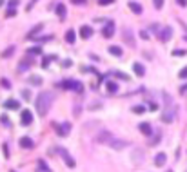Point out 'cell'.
I'll use <instances>...</instances> for the list:
<instances>
[{"label": "cell", "instance_id": "obj_1", "mask_svg": "<svg viewBox=\"0 0 187 172\" xmlns=\"http://www.w3.org/2000/svg\"><path fill=\"white\" fill-rule=\"evenodd\" d=\"M51 102H53V96H51L49 92H42V94H38V98H36V111L38 114H46L49 111V107H51Z\"/></svg>", "mask_w": 187, "mask_h": 172}, {"label": "cell", "instance_id": "obj_2", "mask_svg": "<svg viewBox=\"0 0 187 172\" xmlns=\"http://www.w3.org/2000/svg\"><path fill=\"white\" fill-rule=\"evenodd\" d=\"M100 139H103L102 143H107V145H111V147H115V149H123V147H126V141H120V139H116V138H113V136H111L109 132H102Z\"/></svg>", "mask_w": 187, "mask_h": 172}, {"label": "cell", "instance_id": "obj_3", "mask_svg": "<svg viewBox=\"0 0 187 172\" xmlns=\"http://www.w3.org/2000/svg\"><path fill=\"white\" fill-rule=\"evenodd\" d=\"M58 87L62 89H75V91H80L82 85L80 82H75V80H64V82H58Z\"/></svg>", "mask_w": 187, "mask_h": 172}, {"label": "cell", "instance_id": "obj_4", "mask_svg": "<svg viewBox=\"0 0 187 172\" xmlns=\"http://www.w3.org/2000/svg\"><path fill=\"white\" fill-rule=\"evenodd\" d=\"M171 36H173V29H171L169 26H165L163 29H158V38H160L162 42H169Z\"/></svg>", "mask_w": 187, "mask_h": 172}, {"label": "cell", "instance_id": "obj_5", "mask_svg": "<svg viewBox=\"0 0 187 172\" xmlns=\"http://www.w3.org/2000/svg\"><path fill=\"white\" fill-rule=\"evenodd\" d=\"M80 36L84 38V40L91 38V36H93V27H91V26H82V27H80Z\"/></svg>", "mask_w": 187, "mask_h": 172}, {"label": "cell", "instance_id": "obj_6", "mask_svg": "<svg viewBox=\"0 0 187 172\" xmlns=\"http://www.w3.org/2000/svg\"><path fill=\"white\" fill-rule=\"evenodd\" d=\"M113 33H115V24H113V22H107V26L102 29V35L106 36V38H111Z\"/></svg>", "mask_w": 187, "mask_h": 172}, {"label": "cell", "instance_id": "obj_7", "mask_svg": "<svg viewBox=\"0 0 187 172\" xmlns=\"http://www.w3.org/2000/svg\"><path fill=\"white\" fill-rule=\"evenodd\" d=\"M20 120H22L24 125H29L31 122H33V112H31V111H24L22 116H20Z\"/></svg>", "mask_w": 187, "mask_h": 172}, {"label": "cell", "instance_id": "obj_8", "mask_svg": "<svg viewBox=\"0 0 187 172\" xmlns=\"http://www.w3.org/2000/svg\"><path fill=\"white\" fill-rule=\"evenodd\" d=\"M60 154H62V158H64V159H66V163H67L69 167H75V165H76V163H75V161H73V159H71V156H69V152H67V150H66V149H60Z\"/></svg>", "mask_w": 187, "mask_h": 172}, {"label": "cell", "instance_id": "obj_9", "mask_svg": "<svg viewBox=\"0 0 187 172\" xmlns=\"http://www.w3.org/2000/svg\"><path fill=\"white\" fill-rule=\"evenodd\" d=\"M129 9H131L133 13H136V15L142 13V6H140L138 2H134V0H131V2H129Z\"/></svg>", "mask_w": 187, "mask_h": 172}, {"label": "cell", "instance_id": "obj_10", "mask_svg": "<svg viewBox=\"0 0 187 172\" xmlns=\"http://www.w3.org/2000/svg\"><path fill=\"white\" fill-rule=\"evenodd\" d=\"M69 131H71V125H69V123H64V125H58V129H56V132H58V134H62V136H66V134H69Z\"/></svg>", "mask_w": 187, "mask_h": 172}, {"label": "cell", "instance_id": "obj_11", "mask_svg": "<svg viewBox=\"0 0 187 172\" xmlns=\"http://www.w3.org/2000/svg\"><path fill=\"white\" fill-rule=\"evenodd\" d=\"M109 53H111L113 56H122V53H123V51H122L120 45H111V47H109Z\"/></svg>", "mask_w": 187, "mask_h": 172}, {"label": "cell", "instance_id": "obj_12", "mask_svg": "<svg viewBox=\"0 0 187 172\" xmlns=\"http://www.w3.org/2000/svg\"><path fill=\"white\" fill-rule=\"evenodd\" d=\"M29 63H31V56H27L26 60H22V62L18 63V71H26L29 67Z\"/></svg>", "mask_w": 187, "mask_h": 172}, {"label": "cell", "instance_id": "obj_13", "mask_svg": "<svg viewBox=\"0 0 187 172\" xmlns=\"http://www.w3.org/2000/svg\"><path fill=\"white\" fill-rule=\"evenodd\" d=\"M56 15H58L60 18H66V6H64V4H58V6H56Z\"/></svg>", "mask_w": 187, "mask_h": 172}, {"label": "cell", "instance_id": "obj_14", "mask_svg": "<svg viewBox=\"0 0 187 172\" xmlns=\"http://www.w3.org/2000/svg\"><path fill=\"white\" fill-rule=\"evenodd\" d=\"M66 40L69 42V44H73V42L76 40V35H75V31H73V29H69L67 33H66Z\"/></svg>", "mask_w": 187, "mask_h": 172}, {"label": "cell", "instance_id": "obj_15", "mask_svg": "<svg viewBox=\"0 0 187 172\" xmlns=\"http://www.w3.org/2000/svg\"><path fill=\"white\" fill-rule=\"evenodd\" d=\"M133 69H134V72H136L138 76H143V74H145V71H143V65H142V63H134V65H133Z\"/></svg>", "mask_w": 187, "mask_h": 172}, {"label": "cell", "instance_id": "obj_16", "mask_svg": "<svg viewBox=\"0 0 187 172\" xmlns=\"http://www.w3.org/2000/svg\"><path fill=\"white\" fill-rule=\"evenodd\" d=\"M154 163H156L158 167H162V165L165 163V154H163V152H160V154H156V159H154Z\"/></svg>", "mask_w": 187, "mask_h": 172}, {"label": "cell", "instance_id": "obj_17", "mask_svg": "<svg viewBox=\"0 0 187 172\" xmlns=\"http://www.w3.org/2000/svg\"><path fill=\"white\" fill-rule=\"evenodd\" d=\"M140 131H142L143 134H151V132H153V129H151L149 123H140Z\"/></svg>", "mask_w": 187, "mask_h": 172}, {"label": "cell", "instance_id": "obj_18", "mask_svg": "<svg viewBox=\"0 0 187 172\" xmlns=\"http://www.w3.org/2000/svg\"><path fill=\"white\" fill-rule=\"evenodd\" d=\"M20 145L24 149H29V147H33V141H31V138H22L20 139Z\"/></svg>", "mask_w": 187, "mask_h": 172}, {"label": "cell", "instance_id": "obj_19", "mask_svg": "<svg viewBox=\"0 0 187 172\" xmlns=\"http://www.w3.org/2000/svg\"><path fill=\"white\" fill-rule=\"evenodd\" d=\"M38 53H42V49H40V47H33V49H29V51H27V56L33 58L35 55H38Z\"/></svg>", "mask_w": 187, "mask_h": 172}, {"label": "cell", "instance_id": "obj_20", "mask_svg": "<svg viewBox=\"0 0 187 172\" xmlns=\"http://www.w3.org/2000/svg\"><path fill=\"white\" fill-rule=\"evenodd\" d=\"M6 107H7V109H18V102L9 100V102H6Z\"/></svg>", "mask_w": 187, "mask_h": 172}, {"label": "cell", "instance_id": "obj_21", "mask_svg": "<svg viewBox=\"0 0 187 172\" xmlns=\"http://www.w3.org/2000/svg\"><path fill=\"white\" fill-rule=\"evenodd\" d=\"M116 89H118V85H116L115 82H109V83H107V91H109V92H116Z\"/></svg>", "mask_w": 187, "mask_h": 172}, {"label": "cell", "instance_id": "obj_22", "mask_svg": "<svg viewBox=\"0 0 187 172\" xmlns=\"http://www.w3.org/2000/svg\"><path fill=\"white\" fill-rule=\"evenodd\" d=\"M13 51H15V47H13V45H11V47H7V49L2 53V56H4V58H9V56L13 55Z\"/></svg>", "mask_w": 187, "mask_h": 172}, {"label": "cell", "instance_id": "obj_23", "mask_svg": "<svg viewBox=\"0 0 187 172\" xmlns=\"http://www.w3.org/2000/svg\"><path fill=\"white\" fill-rule=\"evenodd\" d=\"M29 80H31V83H33V85H40V83H42V78L36 76V74H35V76H31Z\"/></svg>", "mask_w": 187, "mask_h": 172}, {"label": "cell", "instance_id": "obj_24", "mask_svg": "<svg viewBox=\"0 0 187 172\" xmlns=\"http://www.w3.org/2000/svg\"><path fill=\"white\" fill-rule=\"evenodd\" d=\"M38 167H40V168H42V172H51V170H49V167H47V165L44 163V161H42V159H40V161H38Z\"/></svg>", "mask_w": 187, "mask_h": 172}, {"label": "cell", "instance_id": "obj_25", "mask_svg": "<svg viewBox=\"0 0 187 172\" xmlns=\"http://www.w3.org/2000/svg\"><path fill=\"white\" fill-rule=\"evenodd\" d=\"M153 4H154V7H156V9H162L163 7V0H153Z\"/></svg>", "mask_w": 187, "mask_h": 172}, {"label": "cell", "instance_id": "obj_26", "mask_svg": "<svg viewBox=\"0 0 187 172\" xmlns=\"http://www.w3.org/2000/svg\"><path fill=\"white\" fill-rule=\"evenodd\" d=\"M173 55H174V56H185V55H187V53H185L183 49H176V51L173 53Z\"/></svg>", "mask_w": 187, "mask_h": 172}, {"label": "cell", "instance_id": "obj_27", "mask_svg": "<svg viewBox=\"0 0 187 172\" xmlns=\"http://www.w3.org/2000/svg\"><path fill=\"white\" fill-rule=\"evenodd\" d=\"M40 29H42V24H38V26H36V27H35L33 31H31V33H29V36H35V35L38 33V31H40Z\"/></svg>", "mask_w": 187, "mask_h": 172}, {"label": "cell", "instance_id": "obj_28", "mask_svg": "<svg viewBox=\"0 0 187 172\" xmlns=\"http://www.w3.org/2000/svg\"><path fill=\"white\" fill-rule=\"evenodd\" d=\"M133 111L136 112V114H143V107H142V105H136V107H134Z\"/></svg>", "mask_w": 187, "mask_h": 172}, {"label": "cell", "instance_id": "obj_29", "mask_svg": "<svg viewBox=\"0 0 187 172\" xmlns=\"http://www.w3.org/2000/svg\"><path fill=\"white\" fill-rule=\"evenodd\" d=\"M180 78H187V67H183L182 71H180V74H178Z\"/></svg>", "mask_w": 187, "mask_h": 172}, {"label": "cell", "instance_id": "obj_30", "mask_svg": "<svg viewBox=\"0 0 187 172\" xmlns=\"http://www.w3.org/2000/svg\"><path fill=\"white\" fill-rule=\"evenodd\" d=\"M15 6H18V0H9V9H15Z\"/></svg>", "mask_w": 187, "mask_h": 172}, {"label": "cell", "instance_id": "obj_31", "mask_svg": "<svg viewBox=\"0 0 187 172\" xmlns=\"http://www.w3.org/2000/svg\"><path fill=\"white\" fill-rule=\"evenodd\" d=\"M140 36H142V38H145V40H147V38H149L151 35H149V31H145V29H143L142 33H140Z\"/></svg>", "mask_w": 187, "mask_h": 172}, {"label": "cell", "instance_id": "obj_32", "mask_svg": "<svg viewBox=\"0 0 187 172\" xmlns=\"http://www.w3.org/2000/svg\"><path fill=\"white\" fill-rule=\"evenodd\" d=\"M15 13H16V11H15V9H7V13H6V15H7V16H13Z\"/></svg>", "mask_w": 187, "mask_h": 172}, {"label": "cell", "instance_id": "obj_33", "mask_svg": "<svg viewBox=\"0 0 187 172\" xmlns=\"http://www.w3.org/2000/svg\"><path fill=\"white\" fill-rule=\"evenodd\" d=\"M176 2H178L182 7H185V6H187V0H176Z\"/></svg>", "mask_w": 187, "mask_h": 172}, {"label": "cell", "instance_id": "obj_34", "mask_svg": "<svg viewBox=\"0 0 187 172\" xmlns=\"http://www.w3.org/2000/svg\"><path fill=\"white\" fill-rule=\"evenodd\" d=\"M73 4H86V0H71Z\"/></svg>", "mask_w": 187, "mask_h": 172}, {"label": "cell", "instance_id": "obj_35", "mask_svg": "<svg viewBox=\"0 0 187 172\" xmlns=\"http://www.w3.org/2000/svg\"><path fill=\"white\" fill-rule=\"evenodd\" d=\"M111 2H115V0H100V4L103 6V4H111Z\"/></svg>", "mask_w": 187, "mask_h": 172}, {"label": "cell", "instance_id": "obj_36", "mask_svg": "<svg viewBox=\"0 0 187 172\" xmlns=\"http://www.w3.org/2000/svg\"><path fill=\"white\" fill-rule=\"evenodd\" d=\"M42 65H44V67H47V65H49V58H44V62H42Z\"/></svg>", "mask_w": 187, "mask_h": 172}, {"label": "cell", "instance_id": "obj_37", "mask_svg": "<svg viewBox=\"0 0 187 172\" xmlns=\"http://www.w3.org/2000/svg\"><path fill=\"white\" fill-rule=\"evenodd\" d=\"M2 85H4L6 89H9V82H7V80H2Z\"/></svg>", "mask_w": 187, "mask_h": 172}, {"label": "cell", "instance_id": "obj_38", "mask_svg": "<svg viewBox=\"0 0 187 172\" xmlns=\"http://www.w3.org/2000/svg\"><path fill=\"white\" fill-rule=\"evenodd\" d=\"M36 2H38V0H31L29 6H27V9H31V7H33V4H36Z\"/></svg>", "mask_w": 187, "mask_h": 172}]
</instances>
